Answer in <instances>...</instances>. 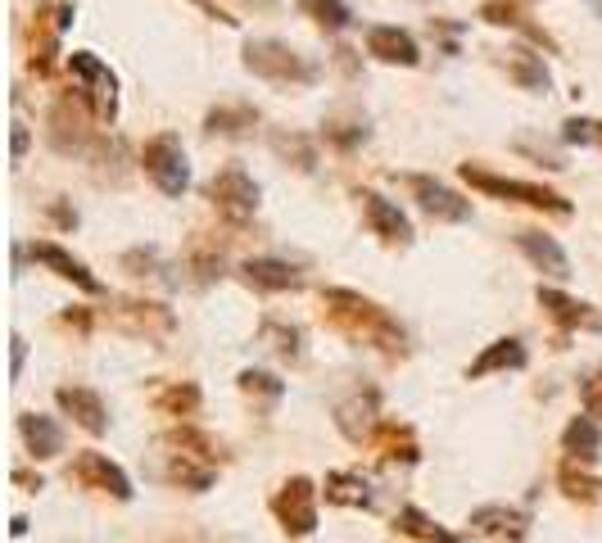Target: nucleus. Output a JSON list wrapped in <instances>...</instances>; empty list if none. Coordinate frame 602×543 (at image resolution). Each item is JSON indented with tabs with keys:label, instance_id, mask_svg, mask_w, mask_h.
Segmentation results:
<instances>
[{
	"label": "nucleus",
	"instance_id": "c9c22d12",
	"mask_svg": "<svg viewBox=\"0 0 602 543\" xmlns=\"http://www.w3.org/2000/svg\"><path fill=\"white\" fill-rule=\"evenodd\" d=\"M299 14L313 19L322 32H345L354 23V10L345 0H299Z\"/></svg>",
	"mask_w": 602,
	"mask_h": 543
},
{
	"label": "nucleus",
	"instance_id": "20e7f679",
	"mask_svg": "<svg viewBox=\"0 0 602 543\" xmlns=\"http://www.w3.org/2000/svg\"><path fill=\"white\" fill-rule=\"evenodd\" d=\"M141 168L168 199H181L190 190V159H186V150H181V141L172 131L150 136L146 150H141Z\"/></svg>",
	"mask_w": 602,
	"mask_h": 543
},
{
	"label": "nucleus",
	"instance_id": "473e14b6",
	"mask_svg": "<svg viewBox=\"0 0 602 543\" xmlns=\"http://www.w3.org/2000/svg\"><path fill=\"white\" fill-rule=\"evenodd\" d=\"M258 339H263V345L273 349L277 358H286V363H299V354H304V345H299V326H290V322H282V317H263Z\"/></svg>",
	"mask_w": 602,
	"mask_h": 543
},
{
	"label": "nucleus",
	"instance_id": "de8ad7c7",
	"mask_svg": "<svg viewBox=\"0 0 602 543\" xmlns=\"http://www.w3.org/2000/svg\"><path fill=\"white\" fill-rule=\"evenodd\" d=\"M50 218H55L59 227H78V214H73V209H63V204H50Z\"/></svg>",
	"mask_w": 602,
	"mask_h": 543
},
{
	"label": "nucleus",
	"instance_id": "3c124183",
	"mask_svg": "<svg viewBox=\"0 0 602 543\" xmlns=\"http://www.w3.org/2000/svg\"><path fill=\"white\" fill-rule=\"evenodd\" d=\"M593 127H598V141H602V122H593Z\"/></svg>",
	"mask_w": 602,
	"mask_h": 543
},
{
	"label": "nucleus",
	"instance_id": "aec40b11",
	"mask_svg": "<svg viewBox=\"0 0 602 543\" xmlns=\"http://www.w3.org/2000/svg\"><path fill=\"white\" fill-rule=\"evenodd\" d=\"M32 258H37L41 267H50L55 277H63V282H73L78 290H87V295H100V290H105L96 272H91L82 258H73L69 249H59L55 240H37V245H32Z\"/></svg>",
	"mask_w": 602,
	"mask_h": 543
},
{
	"label": "nucleus",
	"instance_id": "9b49d317",
	"mask_svg": "<svg viewBox=\"0 0 602 543\" xmlns=\"http://www.w3.org/2000/svg\"><path fill=\"white\" fill-rule=\"evenodd\" d=\"M358 199H363V218H367L372 236H381L385 245H398V249L413 245V218L394 199H385L381 190H358Z\"/></svg>",
	"mask_w": 602,
	"mask_h": 543
},
{
	"label": "nucleus",
	"instance_id": "6ab92c4d",
	"mask_svg": "<svg viewBox=\"0 0 602 543\" xmlns=\"http://www.w3.org/2000/svg\"><path fill=\"white\" fill-rule=\"evenodd\" d=\"M503 73H507L521 91H534V96H549V91H553V73H549L544 55L530 50V46H507V50H503Z\"/></svg>",
	"mask_w": 602,
	"mask_h": 543
},
{
	"label": "nucleus",
	"instance_id": "a211bd4d",
	"mask_svg": "<svg viewBox=\"0 0 602 543\" xmlns=\"http://www.w3.org/2000/svg\"><path fill=\"white\" fill-rule=\"evenodd\" d=\"M516 249H521L534 267H540L544 277H553V282H571V258H566V249L557 245V236L525 227V231H516Z\"/></svg>",
	"mask_w": 602,
	"mask_h": 543
},
{
	"label": "nucleus",
	"instance_id": "a18cd8bd",
	"mask_svg": "<svg viewBox=\"0 0 602 543\" xmlns=\"http://www.w3.org/2000/svg\"><path fill=\"white\" fill-rule=\"evenodd\" d=\"M195 6H199V10H205L209 19H218V23H227V28H236V23H240V19H231V14L223 10V6H214V0H195Z\"/></svg>",
	"mask_w": 602,
	"mask_h": 543
},
{
	"label": "nucleus",
	"instance_id": "412c9836",
	"mask_svg": "<svg viewBox=\"0 0 602 543\" xmlns=\"http://www.w3.org/2000/svg\"><path fill=\"white\" fill-rule=\"evenodd\" d=\"M114 317H118V326L127 330V335H168L172 326H177V317L164 308V304H150V299H122L118 308H114Z\"/></svg>",
	"mask_w": 602,
	"mask_h": 543
},
{
	"label": "nucleus",
	"instance_id": "5701e85b",
	"mask_svg": "<svg viewBox=\"0 0 602 543\" xmlns=\"http://www.w3.org/2000/svg\"><path fill=\"white\" fill-rule=\"evenodd\" d=\"M322 494H326V503H336V507H363V512L376 507V490H372L367 475H358V471H330L322 481Z\"/></svg>",
	"mask_w": 602,
	"mask_h": 543
},
{
	"label": "nucleus",
	"instance_id": "dca6fc26",
	"mask_svg": "<svg viewBox=\"0 0 602 543\" xmlns=\"http://www.w3.org/2000/svg\"><path fill=\"white\" fill-rule=\"evenodd\" d=\"M472 530L494 539V543H525L530 534V512L507 507V503H485L472 512Z\"/></svg>",
	"mask_w": 602,
	"mask_h": 543
},
{
	"label": "nucleus",
	"instance_id": "4468645a",
	"mask_svg": "<svg viewBox=\"0 0 602 543\" xmlns=\"http://www.w3.org/2000/svg\"><path fill=\"white\" fill-rule=\"evenodd\" d=\"M367 55L381 59V63H394V68H417L422 63V46L413 32L394 28V23H372L367 28Z\"/></svg>",
	"mask_w": 602,
	"mask_h": 543
},
{
	"label": "nucleus",
	"instance_id": "1a4fd4ad",
	"mask_svg": "<svg viewBox=\"0 0 602 543\" xmlns=\"http://www.w3.org/2000/svg\"><path fill=\"white\" fill-rule=\"evenodd\" d=\"M336 431H341L349 444L376 440V431H381V389H376V385H354V389L336 403Z\"/></svg>",
	"mask_w": 602,
	"mask_h": 543
},
{
	"label": "nucleus",
	"instance_id": "09e8293b",
	"mask_svg": "<svg viewBox=\"0 0 602 543\" xmlns=\"http://www.w3.org/2000/svg\"><path fill=\"white\" fill-rule=\"evenodd\" d=\"M63 322L78 326V330H87V326H91V313H87V308H69V313H63Z\"/></svg>",
	"mask_w": 602,
	"mask_h": 543
},
{
	"label": "nucleus",
	"instance_id": "37998d69",
	"mask_svg": "<svg viewBox=\"0 0 602 543\" xmlns=\"http://www.w3.org/2000/svg\"><path fill=\"white\" fill-rule=\"evenodd\" d=\"M28 146H32V131H28L23 122H14V127H10V159H14V164H23Z\"/></svg>",
	"mask_w": 602,
	"mask_h": 543
},
{
	"label": "nucleus",
	"instance_id": "f257e3e1",
	"mask_svg": "<svg viewBox=\"0 0 602 543\" xmlns=\"http://www.w3.org/2000/svg\"><path fill=\"white\" fill-rule=\"evenodd\" d=\"M322 313L326 322L336 326L345 339L354 345H372L381 349L385 358H404L408 354V330L389 308H381L376 299L358 295V290H345V286H326L322 290Z\"/></svg>",
	"mask_w": 602,
	"mask_h": 543
},
{
	"label": "nucleus",
	"instance_id": "2f4dec72",
	"mask_svg": "<svg viewBox=\"0 0 602 543\" xmlns=\"http://www.w3.org/2000/svg\"><path fill=\"white\" fill-rule=\"evenodd\" d=\"M214 475H218V466L190 462V457H177V453H168V466H164V481H168V485H181V490H190V494H205V490L214 485Z\"/></svg>",
	"mask_w": 602,
	"mask_h": 543
},
{
	"label": "nucleus",
	"instance_id": "79ce46f5",
	"mask_svg": "<svg viewBox=\"0 0 602 543\" xmlns=\"http://www.w3.org/2000/svg\"><path fill=\"white\" fill-rule=\"evenodd\" d=\"M122 267H137V277H159V254L155 249H131V254H122Z\"/></svg>",
	"mask_w": 602,
	"mask_h": 543
},
{
	"label": "nucleus",
	"instance_id": "ea45409f",
	"mask_svg": "<svg viewBox=\"0 0 602 543\" xmlns=\"http://www.w3.org/2000/svg\"><path fill=\"white\" fill-rule=\"evenodd\" d=\"M580 403H584V413H589V417H598V422H602V363L584 376V385H580Z\"/></svg>",
	"mask_w": 602,
	"mask_h": 543
},
{
	"label": "nucleus",
	"instance_id": "cd10ccee",
	"mask_svg": "<svg viewBox=\"0 0 602 543\" xmlns=\"http://www.w3.org/2000/svg\"><path fill=\"white\" fill-rule=\"evenodd\" d=\"M557 485H562V494L571 498V503H580V507H589V503H598L602 498V481L584 466V462H575V457H566L562 466H557Z\"/></svg>",
	"mask_w": 602,
	"mask_h": 543
},
{
	"label": "nucleus",
	"instance_id": "a19ab883",
	"mask_svg": "<svg viewBox=\"0 0 602 543\" xmlns=\"http://www.w3.org/2000/svg\"><path fill=\"white\" fill-rule=\"evenodd\" d=\"M562 141L566 146H589V141H598V127L589 118H566L562 122Z\"/></svg>",
	"mask_w": 602,
	"mask_h": 543
},
{
	"label": "nucleus",
	"instance_id": "7ed1b4c3",
	"mask_svg": "<svg viewBox=\"0 0 602 543\" xmlns=\"http://www.w3.org/2000/svg\"><path fill=\"white\" fill-rule=\"evenodd\" d=\"M462 181L481 190V195H494V199H507V204H525V209H540V214H553V218H571L575 204L540 181H516V177H499L481 164H462Z\"/></svg>",
	"mask_w": 602,
	"mask_h": 543
},
{
	"label": "nucleus",
	"instance_id": "39448f33",
	"mask_svg": "<svg viewBox=\"0 0 602 543\" xmlns=\"http://www.w3.org/2000/svg\"><path fill=\"white\" fill-rule=\"evenodd\" d=\"M317 485L308 475H290V481L273 494V516L282 525L286 539H308L317 530Z\"/></svg>",
	"mask_w": 602,
	"mask_h": 543
},
{
	"label": "nucleus",
	"instance_id": "a878e982",
	"mask_svg": "<svg viewBox=\"0 0 602 543\" xmlns=\"http://www.w3.org/2000/svg\"><path fill=\"white\" fill-rule=\"evenodd\" d=\"M562 453L589 466L602 453V426H598V417H589V413L584 417H571L566 431H562Z\"/></svg>",
	"mask_w": 602,
	"mask_h": 543
},
{
	"label": "nucleus",
	"instance_id": "f3484780",
	"mask_svg": "<svg viewBox=\"0 0 602 543\" xmlns=\"http://www.w3.org/2000/svg\"><path fill=\"white\" fill-rule=\"evenodd\" d=\"M534 299H540V308H544L562 330H602V313H598L593 304H584V299L562 295L557 286H540V290H534Z\"/></svg>",
	"mask_w": 602,
	"mask_h": 543
},
{
	"label": "nucleus",
	"instance_id": "b1692460",
	"mask_svg": "<svg viewBox=\"0 0 602 543\" xmlns=\"http://www.w3.org/2000/svg\"><path fill=\"white\" fill-rule=\"evenodd\" d=\"M19 435H23L32 462H50V457L63 453V431H59V422L46 417V413H23V417H19Z\"/></svg>",
	"mask_w": 602,
	"mask_h": 543
},
{
	"label": "nucleus",
	"instance_id": "e433bc0d",
	"mask_svg": "<svg viewBox=\"0 0 602 543\" xmlns=\"http://www.w3.org/2000/svg\"><path fill=\"white\" fill-rule=\"evenodd\" d=\"M236 385H240V394L263 398V403H277V398L286 394V381H277L273 372H263V367H245V372L236 376Z\"/></svg>",
	"mask_w": 602,
	"mask_h": 543
},
{
	"label": "nucleus",
	"instance_id": "f03ea898",
	"mask_svg": "<svg viewBox=\"0 0 602 543\" xmlns=\"http://www.w3.org/2000/svg\"><path fill=\"white\" fill-rule=\"evenodd\" d=\"M245 68L263 82H277V87H313L322 78V63L299 55L290 41H277V37H254L245 41Z\"/></svg>",
	"mask_w": 602,
	"mask_h": 543
},
{
	"label": "nucleus",
	"instance_id": "c03bdc74",
	"mask_svg": "<svg viewBox=\"0 0 602 543\" xmlns=\"http://www.w3.org/2000/svg\"><path fill=\"white\" fill-rule=\"evenodd\" d=\"M23 358H28V339L14 330V335H10V376H14V381H19V372H23Z\"/></svg>",
	"mask_w": 602,
	"mask_h": 543
},
{
	"label": "nucleus",
	"instance_id": "f8f14e48",
	"mask_svg": "<svg viewBox=\"0 0 602 543\" xmlns=\"http://www.w3.org/2000/svg\"><path fill=\"white\" fill-rule=\"evenodd\" d=\"M55 403L63 417H73V426H82L87 435H105L109 431V407L91 385H59Z\"/></svg>",
	"mask_w": 602,
	"mask_h": 543
},
{
	"label": "nucleus",
	"instance_id": "393cba45",
	"mask_svg": "<svg viewBox=\"0 0 602 543\" xmlns=\"http://www.w3.org/2000/svg\"><path fill=\"white\" fill-rule=\"evenodd\" d=\"M267 146H273L277 159H286L295 172H317V141L308 131H286L277 127L273 136H267Z\"/></svg>",
	"mask_w": 602,
	"mask_h": 543
},
{
	"label": "nucleus",
	"instance_id": "f704fd0d",
	"mask_svg": "<svg viewBox=\"0 0 602 543\" xmlns=\"http://www.w3.org/2000/svg\"><path fill=\"white\" fill-rule=\"evenodd\" d=\"M186 267L195 272V282H199V286L218 282V277H223V267H227L223 245H214V240H190V249H186Z\"/></svg>",
	"mask_w": 602,
	"mask_h": 543
},
{
	"label": "nucleus",
	"instance_id": "ddd939ff",
	"mask_svg": "<svg viewBox=\"0 0 602 543\" xmlns=\"http://www.w3.org/2000/svg\"><path fill=\"white\" fill-rule=\"evenodd\" d=\"M87 100L82 96H63L55 109H50V146L59 155H73L87 146Z\"/></svg>",
	"mask_w": 602,
	"mask_h": 543
},
{
	"label": "nucleus",
	"instance_id": "49530a36",
	"mask_svg": "<svg viewBox=\"0 0 602 543\" xmlns=\"http://www.w3.org/2000/svg\"><path fill=\"white\" fill-rule=\"evenodd\" d=\"M14 485H23L28 494H37V490H41V475H32V471H23V466H14Z\"/></svg>",
	"mask_w": 602,
	"mask_h": 543
},
{
	"label": "nucleus",
	"instance_id": "6e6552de",
	"mask_svg": "<svg viewBox=\"0 0 602 543\" xmlns=\"http://www.w3.org/2000/svg\"><path fill=\"white\" fill-rule=\"evenodd\" d=\"M69 481L96 490V494H109L114 503H131V481H127V471L109 457V453H96V448H82L73 462H69Z\"/></svg>",
	"mask_w": 602,
	"mask_h": 543
},
{
	"label": "nucleus",
	"instance_id": "58836bf2",
	"mask_svg": "<svg viewBox=\"0 0 602 543\" xmlns=\"http://www.w3.org/2000/svg\"><path fill=\"white\" fill-rule=\"evenodd\" d=\"M326 141L349 155V150H358L367 141V122H326Z\"/></svg>",
	"mask_w": 602,
	"mask_h": 543
},
{
	"label": "nucleus",
	"instance_id": "8fccbe9b",
	"mask_svg": "<svg viewBox=\"0 0 602 543\" xmlns=\"http://www.w3.org/2000/svg\"><path fill=\"white\" fill-rule=\"evenodd\" d=\"M10 534L19 539V534H28V516H14V525H10Z\"/></svg>",
	"mask_w": 602,
	"mask_h": 543
},
{
	"label": "nucleus",
	"instance_id": "c756f323",
	"mask_svg": "<svg viewBox=\"0 0 602 543\" xmlns=\"http://www.w3.org/2000/svg\"><path fill=\"white\" fill-rule=\"evenodd\" d=\"M394 530L408 534V539H417V543H457V534H453L448 525H440L435 516H426L422 507H398Z\"/></svg>",
	"mask_w": 602,
	"mask_h": 543
},
{
	"label": "nucleus",
	"instance_id": "4c0bfd02",
	"mask_svg": "<svg viewBox=\"0 0 602 543\" xmlns=\"http://www.w3.org/2000/svg\"><path fill=\"white\" fill-rule=\"evenodd\" d=\"M481 19H485L490 28H521V23H525V10H521V0H485Z\"/></svg>",
	"mask_w": 602,
	"mask_h": 543
},
{
	"label": "nucleus",
	"instance_id": "423d86ee",
	"mask_svg": "<svg viewBox=\"0 0 602 543\" xmlns=\"http://www.w3.org/2000/svg\"><path fill=\"white\" fill-rule=\"evenodd\" d=\"M205 195L214 199V209H218L227 223H249V218L258 214V204H263L258 181H254L245 168H236V164H227L223 172H214V181L205 186Z\"/></svg>",
	"mask_w": 602,
	"mask_h": 543
},
{
	"label": "nucleus",
	"instance_id": "9d476101",
	"mask_svg": "<svg viewBox=\"0 0 602 543\" xmlns=\"http://www.w3.org/2000/svg\"><path fill=\"white\" fill-rule=\"evenodd\" d=\"M413 199H417V209L435 223H466L472 218V199H462L453 186H444L440 177H426V172H408L404 177Z\"/></svg>",
	"mask_w": 602,
	"mask_h": 543
},
{
	"label": "nucleus",
	"instance_id": "2eb2a0df",
	"mask_svg": "<svg viewBox=\"0 0 602 543\" xmlns=\"http://www.w3.org/2000/svg\"><path fill=\"white\" fill-rule=\"evenodd\" d=\"M240 282L249 290H258V295H286V290L304 286L295 263H286V258H245L240 263Z\"/></svg>",
	"mask_w": 602,
	"mask_h": 543
},
{
	"label": "nucleus",
	"instance_id": "0eeeda50",
	"mask_svg": "<svg viewBox=\"0 0 602 543\" xmlns=\"http://www.w3.org/2000/svg\"><path fill=\"white\" fill-rule=\"evenodd\" d=\"M69 73L82 82L78 96L96 109V118L114 122V113H118V78L109 73V63L100 55H91V50H73L69 55Z\"/></svg>",
	"mask_w": 602,
	"mask_h": 543
},
{
	"label": "nucleus",
	"instance_id": "72a5a7b5",
	"mask_svg": "<svg viewBox=\"0 0 602 543\" xmlns=\"http://www.w3.org/2000/svg\"><path fill=\"white\" fill-rule=\"evenodd\" d=\"M199 398H205V394H199L195 381H172V385H164L155 394V407H159V413H168V417H195Z\"/></svg>",
	"mask_w": 602,
	"mask_h": 543
},
{
	"label": "nucleus",
	"instance_id": "4be33fe9",
	"mask_svg": "<svg viewBox=\"0 0 602 543\" xmlns=\"http://www.w3.org/2000/svg\"><path fill=\"white\" fill-rule=\"evenodd\" d=\"M530 363V354H525V345L516 335H503V339H494V345H485L476 358H472V367H466V381H485V376H494V372H521Z\"/></svg>",
	"mask_w": 602,
	"mask_h": 543
},
{
	"label": "nucleus",
	"instance_id": "7c9ffc66",
	"mask_svg": "<svg viewBox=\"0 0 602 543\" xmlns=\"http://www.w3.org/2000/svg\"><path fill=\"white\" fill-rule=\"evenodd\" d=\"M254 127H258V109L254 105H218L205 118L209 136H249Z\"/></svg>",
	"mask_w": 602,
	"mask_h": 543
},
{
	"label": "nucleus",
	"instance_id": "c85d7f7f",
	"mask_svg": "<svg viewBox=\"0 0 602 543\" xmlns=\"http://www.w3.org/2000/svg\"><path fill=\"white\" fill-rule=\"evenodd\" d=\"M376 448H381L385 462H404V466L422 462V448H417V440H413V426H404V422H381Z\"/></svg>",
	"mask_w": 602,
	"mask_h": 543
},
{
	"label": "nucleus",
	"instance_id": "bb28decb",
	"mask_svg": "<svg viewBox=\"0 0 602 543\" xmlns=\"http://www.w3.org/2000/svg\"><path fill=\"white\" fill-rule=\"evenodd\" d=\"M164 444L177 453V457H190V462H205V466H218L223 462V453H218V444L205 435V431H195V426H172L168 435H164Z\"/></svg>",
	"mask_w": 602,
	"mask_h": 543
}]
</instances>
